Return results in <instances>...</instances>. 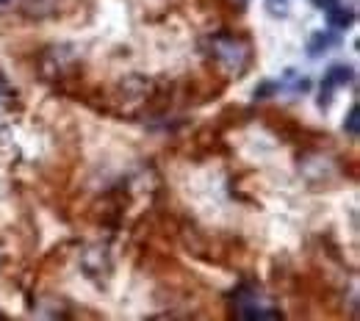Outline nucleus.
<instances>
[{
  "label": "nucleus",
  "mask_w": 360,
  "mask_h": 321,
  "mask_svg": "<svg viewBox=\"0 0 360 321\" xmlns=\"http://www.w3.org/2000/svg\"><path fill=\"white\" fill-rule=\"evenodd\" d=\"M211 50H214L217 61L225 67L227 72H233V75H241L247 70V64H250V47L244 45L241 39L230 37V34L214 37L211 39Z\"/></svg>",
  "instance_id": "obj_1"
},
{
  "label": "nucleus",
  "mask_w": 360,
  "mask_h": 321,
  "mask_svg": "<svg viewBox=\"0 0 360 321\" xmlns=\"http://www.w3.org/2000/svg\"><path fill=\"white\" fill-rule=\"evenodd\" d=\"M352 78H355L352 67H344V64L333 67V70L324 75V81H321V105H327V103H330V97H333V92H335L338 86H347Z\"/></svg>",
  "instance_id": "obj_2"
},
{
  "label": "nucleus",
  "mask_w": 360,
  "mask_h": 321,
  "mask_svg": "<svg viewBox=\"0 0 360 321\" xmlns=\"http://www.w3.org/2000/svg\"><path fill=\"white\" fill-rule=\"evenodd\" d=\"M238 316L241 319H280V310L266 308V302L250 296V299H241L238 302Z\"/></svg>",
  "instance_id": "obj_3"
},
{
  "label": "nucleus",
  "mask_w": 360,
  "mask_h": 321,
  "mask_svg": "<svg viewBox=\"0 0 360 321\" xmlns=\"http://www.w3.org/2000/svg\"><path fill=\"white\" fill-rule=\"evenodd\" d=\"M341 45V37H335L333 31H321V34H314V39L308 42V53L311 55H319V53H324V50H330V47Z\"/></svg>",
  "instance_id": "obj_4"
},
{
  "label": "nucleus",
  "mask_w": 360,
  "mask_h": 321,
  "mask_svg": "<svg viewBox=\"0 0 360 321\" xmlns=\"http://www.w3.org/2000/svg\"><path fill=\"white\" fill-rule=\"evenodd\" d=\"M327 20H330V25H335V28H349V25L355 22V14H352V8L335 6V8L327 11Z\"/></svg>",
  "instance_id": "obj_5"
},
{
  "label": "nucleus",
  "mask_w": 360,
  "mask_h": 321,
  "mask_svg": "<svg viewBox=\"0 0 360 321\" xmlns=\"http://www.w3.org/2000/svg\"><path fill=\"white\" fill-rule=\"evenodd\" d=\"M358 117H360V105L355 103V105L349 108L347 119H344V131H347L349 136H358Z\"/></svg>",
  "instance_id": "obj_6"
},
{
  "label": "nucleus",
  "mask_w": 360,
  "mask_h": 321,
  "mask_svg": "<svg viewBox=\"0 0 360 321\" xmlns=\"http://www.w3.org/2000/svg\"><path fill=\"white\" fill-rule=\"evenodd\" d=\"M288 8H291V0H266V11L274 14V17L288 14Z\"/></svg>",
  "instance_id": "obj_7"
},
{
  "label": "nucleus",
  "mask_w": 360,
  "mask_h": 321,
  "mask_svg": "<svg viewBox=\"0 0 360 321\" xmlns=\"http://www.w3.org/2000/svg\"><path fill=\"white\" fill-rule=\"evenodd\" d=\"M280 89V84H264L261 89H255V97H269V94H274Z\"/></svg>",
  "instance_id": "obj_8"
},
{
  "label": "nucleus",
  "mask_w": 360,
  "mask_h": 321,
  "mask_svg": "<svg viewBox=\"0 0 360 321\" xmlns=\"http://www.w3.org/2000/svg\"><path fill=\"white\" fill-rule=\"evenodd\" d=\"M319 8H324V11H330V8H335L338 6V0H314Z\"/></svg>",
  "instance_id": "obj_9"
},
{
  "label": "nucleus",
  "mask_w": 360,
  "mask_h": 321,
  "mask_svg": "<svg viewBox=\"0 0 360 321\" xmlns=\"http://www.w3.org/2000/svg\"><path fill=\"white\" fill-rule=\"evenodd\" d=\"M297 89H300V92H311V78H300Z\"/></svg>",
  "instance_id": "obj_10"
},
{
  "label": "nucleus",
  "mask_w": 360,
  "mask_h": 321,
  "mask_svg": "<svg viewBox=\"0 0 360 321\" xmlns=\"http://www.w3.org/2000/svg\"><path fill=\"white\" fill-rule=\"evenodd\" d=\"M0 3H3V0H0Z\"/></svg>",
  "instance_id": "obj_11"
},
{
  "label": "nucleus",
  "mask_w": 360,
  "mask_h": 321,
  "mask_svg": "<svg viewBox=\"0 0 360 321\" xmlns=\"http://www.w3.org/2000/svg\"><path fill=\"white\" fill-rule=\"evenodd\" d=\"M0 319H3V316H0Z\"/></svg>",
  "instance_id": "obj_12"
}]
</instances>
